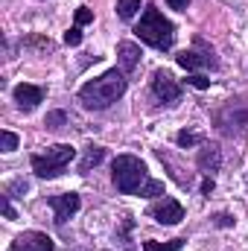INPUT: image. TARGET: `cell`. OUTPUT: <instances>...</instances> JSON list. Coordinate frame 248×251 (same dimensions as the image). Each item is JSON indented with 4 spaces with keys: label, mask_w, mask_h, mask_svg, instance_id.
<instances>
[{
    "label": "cell",
    "mask_w": 248,
    "mask_h": 251,
    "mask_svg": "<svg viewBox=\"0 0 248 251\" xmlns=\"http://www.w3.org/2000/svg\"><path fill=\"white\" fill-rule=\"evenodd\" d=\"M167 6H170V9H175V12H187L190 0H167Z\"/></svg>",
    "instance_id": "484cf974"
},
{
    "label": "cell",
    "mask_w": 248,
    "mask_h": 251,
    "mask_svg": "<svg viewBox=\"0 0 248 251\" xmlns=\"http://www.w3.org/2000/svg\"><path fill=\"white\" fill-rule=\"evenodd\" d=\"M53 240L41 231H24L12 240V251H53Z\"/></svg>",
    "instance_id": "30bf717a"
},
{
    "label": "cell",
    "mask_w": 248,
    "mask_h": 251,
    "mask_svg": "<svg viewBox=\"0 0 248 251\" xmlns=\"http://www.w3.org/2000/svg\"><path fill=\"white\" fill-rule=\"evenodd\" d=\"M9 199H12V196H9V193H3V196H0V207H3V216H6V219H15V207H12V201H9Z\"/></svg>",
    "instance_id": "cb8c5ba5"
},
{
    "label": "cell",
    "mask_w": 248,
    "mask_h": 251,
    "mask_svg": "<svg viewBox=\"0 0 248 251\" xmlns=\"http://www.w3.org/2000/svg\"><path fill=\"white\" fill-rule=\"evenodd\" d=\"M216 126L225 134H243V131H248V100L225 102V108L216 111Z\"/></svg>",
    "instance_id": "5b68a950"
},
{
    "label": "cell",
    "mask_w": 248,
    "mask_h": 251,
    "mask_svg": "<svg viewBox=\"0 0 248 251\" xmlns=\"http://www.w3.org/2000/svg\"><path fill=\"white\" fill-rule=\"evenodd\" d=\"M94 21V12L88 9V6H79L76 9V26H85V24H91Z\"/></svg>",
    "instance_id": "7402d4cb"
},
{
    "label": "cell",
    "mask_w": 248,
    "mask_h": 251,
    "mask_svg": "<svg viewBox=\"0 0 248 251\" xmlns=\"http://www.w3.org/2000/svg\"><path fill=\"white\" fill-rule=\"evenodd\" d=\"M196 167H198V173H201V176L219 173V167H222V149H219L216 143H204V146L198 149Z\"/></svg>",
    "instance_id": "7c38bea8"
},
{
    "label": "cell",
    "mask_w": 248,
    "mask_h": 251,
    "mask_svg": "<svg viewBox=\"0 0 248 251\" xmlns=\"http://www.w3.org/2000/svg\"><path fill=\"white\" fill-rule=\"evenodd\" d=\"M12 97H15V102H18L21 111H32V108H38V102H44V88L24 82V85H18L12 91Z\"/></svg>",
    "instance_id": "8fae6325"
},
{
    "label": "cell",
    "mask_w": 248,
    "mask_h": 251,
    "mask_svg": "<svg viewBox=\"0 0 248 251\" xmlns=\"http://www.w3.org/2000/svg\"><path fill=\"white\" fill-rule=\"evenodd\" d=\"M44 126H47V128H53V131H59V128L67 126V114H64V111H50V114H47V120H44Z\"/></svg>",
    "instance_id": "d6986e66"
},
{
    "label": "cell",
    "mask_w": 248,
    "mask_h": 251,
    "mask_svg": "<svg viewBox=\"0 0 248 251\" xmlns=\"http://www.w3.org/2000/svg\"><path fill=\"white\" fill-rule=\"evenodd\" d=\"M125 88H128L125 73L114 67V70H105L102 76L85 82V85L79 88V102H82L88 111H105V108H111V105L123 97Z\"/></svg>",
    "instance_id": "7a4b0ae2"
},
{
    "label": "cell",
    "mask_w": 248,
    "mask_h": 251,
    "mask_svg": "<svg viewBox=\"0 0 248 251\" xmlns=\"http://www.w3.org/2000/svg\"><path fill=\"white\" fill-rule=\"evenodd\" d=\"M175 143H178V146H181V149H190V146H198V143H201V134H196V131H178V134H175Z\"/></svg>",
    "instance_id": "e0dca14e"
},
{
    "label": "cell",
    "mask_w": 248,
    "mask_h": 251,
    "mask_svg": "<svg viewBox=\"0 0 248 251\" xmlns=\"http://www.w3.org/2000/svg\"><path fill=\"white\" fill-rule=\"evenodd\" d=\"M213 222H216L219 228H231V225H234V216H228V213H216Z\"/></svg>",
    "instance_id": "d4e9b609"
},
{
    "label": "cell",
    "mask_w": 248,
    "mask_h": 251,
    "mask_svg": "<svg viewBox=\"0 0 248 251\" xmlns=\"http://www.w3.org/2000/svg\"><path fill=\"white\" fill-rule=\"evenodd\" d=\"M105 161V149L102 146H97V143H91V146H85V152H82V161H79V176H88L94 167H99Z\"/></svg>",
    "instance_id": "5bb4252c"
},
{
    "label": "cell",
    "mask_w": 248,
    "mask_h": 251,
    "mask_svg": "<svg viewBox=\"0 0 248 251\" xmlns=\"http://www.w3.org/2000/svg\"><path fill=\"white\" fill-rule=\"evenodd\" d=\"M152 94H155L161 102H178V100H181V85L173 79L170 70L158 67V70L152 73Z\"/></svg>",
    "instance_id": "8992f818"
},
{
    "label": "cell",
    "mask_w": 248,
    "mask_h": 251,
    "mask_svg": "<svg viewBox=\"0 0 248 251\" xmlns=\"http://www.w3.org/2000/svg\"><path fill=\"white\" fill-rule=\"evenodd\" d=\"M140 47L134 44V41H120L117 44V59H120V70L123 73H131L137 64H140Z\"/></svg>",
    "instance_id": "4fadbf2b"
},
{
    "label": "cell",
    "mask_w": 248,
    "mask_h": 251,
    "mask_svg": "<svg viewBox=\"0 0 248 251\" xmlns=\"http://www.w3.org/2000/svg\"><path fill=\"white\" fill-rule=\"evenodd\" d=\"M187 240H181V237H175V240H170V243H158V240H146L143 243V251H181V246H184Z\"/></svg>",
    "instance_id": "9a60e30c"
},
{
    "label": "cell",
    "mask_w": 248,
    "mask_h": 251,
    "mask_svg": "<svg viewBox=\"0 0 248 251\" xmlns=\"http://www.w3.org/2000/svg\"><path fill=\"white\" fill-rule=\"evenodd\" d=\"M187 85H193V88H198V91H207V88H210V79L201 76V73H190V76H187Z\"/></svg>",
    "instance_id": "44dd1931"
},
{
    "label": "cell",
    "mask_w": 248,
    "mask_h": 251,
    "mask_svg": "<svg viewBox=\"0 0 248 251\" xmlns=\"http://www.w3.org/2000/svg\"><path fill=\"white\" fill-rule=\"evenodd\" d=\"M111 181H114V187L120 190L123 196H143V199L164 196V181L149 178L146 164L140 158H134V155H117L114 158Z\"/></svg>",
    "instance_id": "6da1fadb"
},
{
    "label": "cell",
    "mask_w": 248,
    "mask_h": 251,
    "mask_svg": "<svg viewBox=\"0 0 248 251\" xmlns=\"http://www.w3.org/2000/svg\"><path fill=\"white\" fill-rule=\"evenodd\" d=\"M149 216H152L155 222H161V225H178V222L184 219V207H181V201H178V199L164 196L158 204H152V207H149Z\"/></svg>",
    "instance_id": "52a82bcc"
},
{
    "label": "cell",
    "mask_w": 248,
    "mask_h": 251,
    "mask_svg": "<svg viewBox=\"0 0 248 251\" xmlns=\"http://www.w3.org/2000/svg\"><path fill=\"white\" fill-rule=\"evenodd\" d=\"M140 12V0H117V15L120 21H131Z\"/></svg>",
    "instance_id": "2e32d148"
},
{
    "label": "cell",
    "mask_w": 248,
    "mask_h": 251,
    "mask_svg": "<svg viewBox=\"0 0 248 251\" xmlns=\"http://www.w3.org/2000/svg\"><path fill=\"white\" fill-rule=\"evenodd\" d=\"M175 62L181 64L184 70H201V67H219V59L213 56V50L210 47H204V50H184V53H178L175 56Z\"/></svg>",
    "instance_id": "9c48e42d"
},
{
    "label": "cell",
    "mask_w": 248,
    "mask_h": 251,
    "mask_svg": "<svg viewBox=\"0 0 248 251\" xmlns=\"http://www.w3.org/2000/svg\"><path fill=\"white\" fill-rule=\"evenodd\" d=\"M0 149H3V152H15V149H18V134L9 131V128H3V131H0Z\"/></svg>",
    "instance_id": "ac0fdd59"
},
{
    "label": "cell",
    "mask_w": 248,
    "mask_h": 251,
    "mask_svg": "<svg viewBox=\"0 0 248 251\" xmlns=\"http://www.w3.org/2000/svg\"><path fill=\"white\" fill-rule=\"evenodd\" d=\"M210 193H213V178L204 176V181H201V196H210Z\"/></svg>",
    "instance_id": "4316f807"
},
{
    "label": "cell",
    "mask_w": 248,
    "mask_h": 251,
    "mask_svg": "<svg viewBox=\"0 0 248 251\" xmlns=\"http://www.w3.org/2000/svg\"><path fill=\"white\" fill-rule=\"evenodd\" d=\"M131 225H134V219H131V216H125V219H123V231L117 234V240H123V243H125V251H134L131 246H128V231H131Z\"/></svg>",
    "instance_id": "603a6c76"
},
{
    "label": "cell",
    "mask_w": 248,
    "mask_h": 251,
    "mask_svg": "<svg viewBox=\"0 0 248 251\" xmlns=\"http://www.w3.org/2000/svg\"><path fill=\"white\" fill-rule=\"evenodd\" d=\"M47 204L53 207V216H56V225H64L82 204L79 193H56V196H47Z\"/></svg>",
    "instance_id": "ba28073f"
},
{
    "label": "cell",
    "mask_w": 248,
    "mask_h": 251,
    "mask_svg": "<svg viewBox=\"0 0 248 251\" xmlns=\"http://www.w3.org/2000/svg\"><path fill=\"white\" fill-rule=\"evenodd\" d=\"M73 158H76V149L70 143H56V146H47V152L32 155L29 164L38 178H59Z\"/></svg>",
    "instance_id": "277c9868"
},
{
    "label": "cell",
    "mask_w": 248,
    "mask_h": 251,
    "mask_svg": "<svg viewBox=\"0 0 248 251\" xmlns=\"http://www.w3.org/2000/svg\"><path fill=\"white\" fill-rule=\"evenodd\" d=\"M64 44H67V47H79V44H82V26H70V29L64 32Z\"/></svg>",
    "instance_id": "ffe728a7"
},
{
    "label": "cell",
    "mask_w": 248,
    "mask_h": 251,
    "mask_svg": "<svg viewBox=\"0 0 248 251\" xmlns=\"http://www.w3.org/2000/svg\"><path fill=\"white\" fill-rule=\"evenodd\" d=\"M134 32H137V38L143 44H149L155 50H173V44H175V26H173V21H167L164 12L155 9V6L143 9L140 24L134 26Z\"/></svg>",
    "instance_id": "3957f363"
}]
</instances>
